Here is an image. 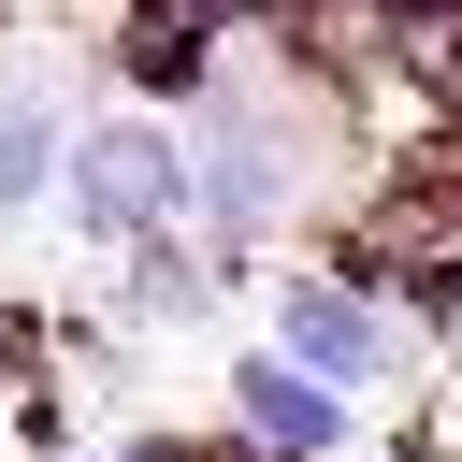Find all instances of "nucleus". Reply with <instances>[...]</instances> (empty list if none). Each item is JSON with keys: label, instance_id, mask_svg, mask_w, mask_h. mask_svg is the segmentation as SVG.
<instances>
[{"label": "nucleus", "instance_id": "f257e3e1", "mask_svg": "<svg viewBox=\"0 0 462 462\" xmlns=\"http://www.w3.org/2000/svg\"><path fill=\"white\" fill-rule=\"evenodd\" d=\"M303 188H318L303 116L274 87H202V116H188V231L217 260H245V245H274L303 217Z\"/></svg>", "mask_w": 462, "mask_h": 462}, {"label": "nucleus", "instance_id": "f03ea898", "mask_svg": "<svg viewBox=\"0 0 462 462\" xmlns=\"http://www.w3.org/2000/svg\"><path fill=\"white\" fill-rule=\"evenodd\" d=\"M58 231L130 260L144 231H188V130L116 101V116H72V159H58Z\"/></svg>", "mask_w": 462, "mask_h": 462}, {"label": "nucleus", "instance_id": "7ed1b4c3", "mask_svg": "<svg viewBox=\"0 0 462 462\" xmlns=\"http://www.w3.org/2000/svg\"><path fill=\"white\" fill-rule=\"evenodd\" d=\"M274 346H289L318 390H346V404H375V390L419 361L404 303H390V289H361V274H274Z\"/></svg>", "mask_w": 462, "mask_h": 462}, {"label": "nucleus", "instance_id": "20e7f679", "mask_svg": "<svg viewBox=\"0 0 462 462\" xmlns=\"http://www.w3.org/2000/svg\"><path fill=\"white\" fill-rule=\"evenodd\" d=\"M217 404H231V433H245L260 462H346V448H361V404L318 390L289 346H231V361H217Z\"/></svg>", "mask_w": 462, "mask_h": 462}, {"label": "nucleus", "instance_id": "39448f33", "mask_svg": "<svg viewBox=\"0 0 462 462\" xmlns=\"http://www.w3.org/2000/svg\"><path fill=\"white\" fill-rule=\"evenodd\" d=\"M58 159H72L58 87H0V231H14L29 202H58Z\"/></svg>", "mask_w": 462, "mask_h": 462}, {"label": "nucleus", "instance_id": "423d86ee", "mask_svg": "<svg viewBox=\"0 0 462 462\" xmlns=\"http://www.w3.org/2000/svg\"><path fill=\"white\" fill-rule=\"evenodd\" d=\"M116 274H130V318H144V332H173V318H202V303H217V274H231V260H217L202 231H144Z\"/></svg>", "mask_w": 462, "mask_h": 462}]
</instances>
